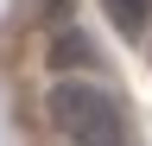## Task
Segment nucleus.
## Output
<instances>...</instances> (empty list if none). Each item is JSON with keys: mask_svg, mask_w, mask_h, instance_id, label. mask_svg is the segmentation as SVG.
<instances>
[{"mask_svg": "<svg viewBox=\"0 0 152 146\" xmlns=\"http://www.w3.org/2000/svg\"><path fill=\"white\" fill-rule=\"evenodd\" d=\"M51 127L70 146H133L127 108L114 102V89L89 83V76H57L51 83Z\"/></svg>", "mask_w": 152, "mask_h": 146, "instance_id": "1", "label": "nucleus"}, {"mask_svg": "<svg viewBox=\"0 0 152 146\" xmlns=\"http://www.w3.org/2000/svg\"><path fill=\"white\" fill-rule=\"evenodd\" d=\"M102 57H95V45L83 38V32H57L51 38V70L57 76H76V70H95Z\"/></svg>", "mask_w": 152, "mask_h": 146, "instance_id": "2", "label": "nucleus"}, {"mask_svg": "<svg viewBox=\"0 0 152 146\" xmlns=\"http://www.w3.org/2000/svg\"><path fill=\"white\" fill-rule=\"evenodd\" d=\"M102 13L121 38H146L152 32V0H102Z\"/></svg>", "mask_w": 152, "mask_h": 146, "instance_id": "3", "label": "nucleus"}]
</instances>
